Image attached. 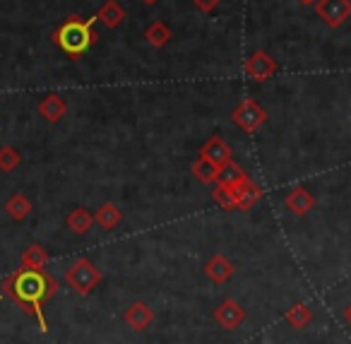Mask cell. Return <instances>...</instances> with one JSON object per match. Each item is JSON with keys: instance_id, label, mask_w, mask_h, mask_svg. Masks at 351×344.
<instances>
[{"instance_id": "cell-19", "label": "cell", "mask_w": 351, "mask_h": 344, "mask_svg": "<svg viewBox=\"0 0 351 344\" xmlns=\"http://www.w3.org/2000/svg\"><path fill=\"white\" fill-rule=\"evenodd\" d=\"M284 320H287L293 330H306L308 325H311V320H313V313H311V308H308L306 303H293L291 308L284 313Z\"/></svg>"}, {"instance_id": "cell-7", "label": "cell", "mask_w": 351, "mask_h": 344, "mask_svg": "<svg viewBox=\"0 0 351 344\" xmlns=\"http://www.w3.org/2000/svg\"><path fill=\"white\" fill-rule=\"evenodd\" d=\"M231 190H234L236 209H241V212H248V209L263 198V188H260L250 176H245V179H241L236 185H231Z\"/></svg>"}, {"instance_id": "cell-28", "label": "cell", "mask_w": 351, "mask_h": 344, "mask_svg": "<svg viewBox=\"0 0 351 344\" xmlns=\"http://www.w3.org/2000/svg\"><path fill=\"white\" fill-rule=\"evenodd\" d=\"M145 5H154V3H159V0H142Z\"/></svg>"}, {"instance_id": "cell-18", "label": "cell", "mask_w": 351, "mask_h": 344, "mask_svg": "<svg viewBox=\"0 0 351 344\" xmlns=\"http://www.w3.org/2000/svg\"><path fill=\"white\" fill-rule=\"evenodd\" d=\"M65 224H68V229L73 233H87L89 229H92V224H94V217H92V212H87L84 207H75L73 212L68 214V219H65Z\"/></svg>"}, {"instance_id": "cell-27", "label": "cell", "mask_w": 351, "mask_h": 344, "mask_svg": "<svg viewBox=\"0 0 351 344\" xmlns=\"http://www.w3.org/2000/svg\"><path fill=\"white\" fill-rule=\"evenodd\" d=\"M298 3H301V5H313L315 0H298Z\"/></svg>"}, {"instance_id": "cell-14", "label": "cell", "mask_w": 351, "mask_h": 344, "mask_svg": "<svg viewBox=\"0 0 351 344\" xmlns=\"http://www.w3.org/2000/svg\"><path fill=\"white\" fill-rule=\"evenodd\" d=\"M39 113L46 118L49 123H58L60 118L68 113V104L63 102V99L58 97V94H49V97L41 99L39 104Z\"/></svg>"}, {"instance_id": "cell-9", "label": "cell", "mask_w": 351, "mask_h": 344, "mask_svg": "<svg viewBox=\"0 0 351 344\" xmlns=\"http://www.w3.org/2000/svg\"><path fill=\"white\" fill-rule=\"evenodd\" d=\"M123 320H125L128 328H132L135 332H145V330L152 325V320H154V313H152V308L145 303V301H135V303H130L125 308Z\"/></svg>"}, {"instance_id": "cell-25", "label": "cell", "mask_w": 351, "mask_h": 344, "mask_svg": "<svg viewBox=\"0 0 351 344\" xmlns=\"http://www.w3.org/2000/svg\"><path fill=\"white\" fill-rule=\"evenodd\" d=\"M193 3H195V8L200 12H205V15H210L212 10H217V8H219V3L221 0H193Z\"/></svg>"}, {"instance_id": "cell-13", "label": "cell", "mask_w": 351, "mask_h": 344, "mask_svg": "<svg viewBox=\"0 0 351 344\" xmlns=\"http://www.w3.org/2000/svg\"><path fill=\"white\" fill-rule=\"evenodd\" d=\"M97 20L101 22L104 27H108V30H116V27H121L123 20H125V10H123V5L116 3V0H106V3L99 8Z\"/></svg>"}, {"instance_id": "cell-24", "label": "cell", "mask_w": 351, "mask_h": 344, "mask_svg": "<svg viewBox=\"0 0 351 344\" xmlns=\"http://www.w3.org/2000/svg\"><path fill=\"white\" fill-rule=\"evenodd\" d=\"M212 198H215V203L219 205L221 209H236V200H234V190H231V185L215 183Z\"/></svg>"}, {"instance_id": "cell-8", "label": "cell", "mask_w": 351, "mask_h": 344, "mask_svg": "<svg viewBox=\"0 0 351 344\" xmlns=\"http://www.w3.org/2000/svg\"><path fill=\"white\" fill-rule=\"evenodd\" d=\"M243 318H245L243 306H241L239 301H234V299L221 301L219 308L215 310V320H217V323H219L224 330H236L241 323H243Z\"/></svg>"}, {"instance_id": "cell-26", "label": "cell", "mask_w": 351, "mask_h": 344, "mask_svg": "<svg viewBox=\"0 0 351 344\" xmlns=\"http://www.w3.org/2000/svg\"><path fill=\"white\" fill-rule=\"evenodd\" d=\"M344 320H346V325H349V328H351V303L344 308Z\"/></svg>"}, {"instance_id": "cell-2", "label": "cell", "mask_w": 351, "mask_h": 344, "mask_svg": "<svg viewBox=\"0 0 351 344\" xmlns=\"http://www.w3.org/2000/svg\"><path fill=\"white\" fill-rule=\"evenodd\" d=\"M94 22H97V15L89 17V20H82L77 15H70L68 20H63V25L53 32L51 41L63 51L65 56H70L73 60L82 58L94 44H97V32H94Z\"/></svg>"}, {"instance_id": "cell-6", "label": "cell", "mask_w": 351, "mask_h": 344, "mask_svg": "<svg viewBox=\"0 0 351 344\" xmlns=\"http://www.w3.org/2000/svg\"><path fill=\"white\" fill-rule=\"evenodd\" d=\"M243 70L253 82H267V80H272L274 75H277L279 65L267 51H255L243 63Z\"/></svg>"}, {"instance_id": "cell-12", "label": "cell", "mask_w": 351, "mask_h": 344, "mask_svg": "<svg viewBox=\"0 0 351 344\" xmlns=\"http://www.w3.org/2000/svg\"><path fill=\"white\" fill-rule=\"evenodd\" d=\"M284 205H287L289 212H293L296 217H306V214L311 212L313 207H315V198H313V195L308 193L303 185H296V188L289 190Z\"/></svg>"}, {"instance_id": "cell-1", "label": "cell", "mask_w": 351, "mask_h": 344, "mask_svg": "<svg viewBox=\"0 0 351 344\" xmlns=\"http://www.w3.org/2000/svg\"><path fill=\"white\" fill-rule=\"evenodd\" d=\"M3 294L17 303V308H22L25 313L34 315L39 320V330L46 332L49 323H46L44 308L56 294H58V282L51 272L46 270H34V267H17L5 282H3Z\"/></svg>"}, {"instance_id": "cell-23", "label": "cell", "mask_w": 351, "mask_h": 344, "mask_svg": "<svg viewBox=\"0 0 351 344\" xmlns=\"http://www.w3.org/2000/svg\"><path fill=\"white\" fill-rule=\"evenodd\" d=\"M20 161H22V157L15 147H10V145L0 147V171H3V174L15 171L17 166H20Z\"/></svg>"}, {"instance_id": "cell-16", "label": "cell", "mask_w": 351, "mask_h": 344, "mask_svg": "<svg viewBox=\"0 0 351 344\" xmlns=\"http://www.w3.org/2000/svg\"><path fill=\"white\" fill-rule=\"evenodd\" d=\"M5 212H8V217H10L12 222H25V219L29 217V212H32L29 198H27L25 193H15L5 203Z\"/></svg>"}, {"instance_id": "cell-10", "label": "cell", "mask_w": 351, "mask_h": 344, "mask_svg": "<svg viewBox=\"0 0 351 344\" xmlns=\"http://www.w3.org/2000/svg\"><path fill=\"white\" fill-rule=\"evenodd\" d=\"M205 275H207V279L215 282V284H226V282L234 277V262L226 255H221V253H217V255H212L210 260H207Z\"/></svg>"}, {"instance_id": "cell-21", "label": "cell", "mask_w": 351, "mask_h": 344, "mask_svg": "<svg viewBox=\"0 0 351 344\" xmlns=\"http://www.w3.org/2000/svg\"><path fill=\"white\" fill-rule=\"evenodd\" d=\"M145 39H147V44H149L152 49H161V46L169 44L171 30L164 25V22H152V25L147 27V32H145Z\"/></svg>"}, {"instance_id": "cell-11", "label": "cell", "mask_w": 351, "mask_h": 344, "mask_svg": "<svg viewBox=\"0 0 351 344\" xmlns=\"http://www.w3.org/2000/svg\"><path fill=\"white\" fill-rule=\"evenodd\" d=\"M200 157H205L207 161H212V164L221 169V166H226L231 161V147L226 145L219 135H215V137H210L205 145H202Z\"/></svg>"}, {"instance_id": "cell-3", "label": "cell", "mask_w": 351, "mask_h": 344, "mask_svg": "<svg viewBox=\"0 0 351 344\" xmlns=\"http://www.w3.org/2000/svg\"><path fill=\"white\" fill-rule=\"evenodd\" d=\"M101 279H104L101 270H99L97 265H92L87 257H80V260H75L73 265L65 270V284L80 296L92 294V291L101 284Z\"/></svg>"}, {"instance_id": "cell-5", "label": "cell", "mask_w": 351, "mask_h": 344, "mask_svg": "<svg viewBox=\"0 0 351 344\" xmlns=\"http://www.w3.org/2000/svg\"><path fill=\"white\" fill-rule=\"evenodd\" d=\"M315 12L330 30H339L351 17V0H315Z\"/></svg>"}, {"instance_id": "cell-22", "label": "cell", "mask_w": 351, "mask_h": 344, "mask_svg": "<svg viewBox=\"0 0 351 344\" xmlns=\"http://www.w3.org/2000/svg\"><path fill=\"white\" fill-rule=\"evenodd\" d=\"M245 176H248V174H245V171L241 169V166L236 164L234 159H231L229 164L221 166V169H219V179H217V183H221V185H236L241 179H245Z\"/></svg>"}, {"instance_id": "cell-20", "label": "cell", "mask_w": 351, "mask_h": 344, "mask_svg": "<svg viewBox=\"0 0 351 344\" xmlns=\"http://www.w3.org/2000/svg\"><path fill=\"white\" fill-rule=\"evenodd\" d=\"M20 265L22 267H34V270H44V267L49 265V253L34 243V246H29L25 253H22Z\"/></svg>"}, {"instance_id": "cell-4", "label": "cell", "mask_w": 351, "mask_h": 344, "mask_svg": "<svg viewBox=\"0 0 351 344\" xmlns=\"http://www.w3.org/2000/svg\"><path fill=\"white\" fill-rule=\"evenodd\" d=\"M231 121L243 133H255L267 123V111H265L255 99H243V102L234 108V113H231Z\"/></svg>"}, {"instance_id": "cell-15", "label": "cell", "mask_w": 351, "mask_h": 344, "mask_svg": "<svg viewBox=\"0 0 351 344\" xmlns=\"http://www.w3.org/2000/svg\"><path fill=\"white\" fill-rule=\"evenodd\" d=\"M94 219H97V224L101 229H106V231H113V229L121 224V219H123V212H121V207L118 205H113V203H104L101 207L97 209V214H94Z\"/></svg>"}, {"instance_id": "cell-17", "label": "cell", "mask_w": 351, "mask_h": 344, "mask_svg": "<svg viewBox=\"0 0 351 344\" xmlns=\"http://www.w3.org/2000/svg\"><path fill=\"white\" fill-rule=\"evenodd\" d=\"M191 171L195 174V179L205 185H210V183L215 185L217 179H219V166H215L212 161H207L205 157H197V159L193 161Z\"/></svg>"}]
</instances>
